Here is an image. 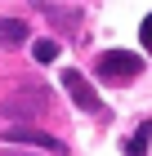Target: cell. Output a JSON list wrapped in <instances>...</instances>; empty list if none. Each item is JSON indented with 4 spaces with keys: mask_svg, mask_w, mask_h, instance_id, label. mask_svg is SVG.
<instances>
[{
    "mask_svg": "<svg viewBox=\"0 0 152 156\" xmlns=\"http://www.w3.org/2000/svg\"><path fill=\"white\" fill-rule=\"evenodd\" d=\"M5 143H27V147H40V152H54V156L67 152L63 138H54V134H45V129H27V125H9V129H5Z\"/></svg>",
    "mask_w": 152,
    "mask_h": 156,
    "instance_id": "obj_3",
    "label": "cell"
},
{
    "mask_svg": "<svg viewBox=\"0 0 152 156\" xmlns=\"http://www.w3.org/2000/svg\"><path fill=\"white\" fill-rule=\"evenodd\" d=\"M148 138H152V120H143L139 129L130 134V143H125V156H148Z\"/></svg>",
    "mask_w": 152,
    "mask_h": 156,
    "instance_id": "obj_6",
    "label": "cell"
},
{
    "mask_svg": "<svg viewBox=\"0 0 152 156\" xmlns=\"http://www.w3.org/2000/svg\"><path fill=\"white\" fill-rule=\"evenodd\" d=\"M139 72H143V58L130 54V49H107V54H98V76H103V80H134Z\"/></svg>",
    "mask_w": 152,
    "mask_h": 156,
    "instance_id": "obj_1",
    "label": "cell"
},
{
    "mask_svg": "<svg viewBox=\"0 0 152 156\" xmlns=\"http://www.w3.org/2000/svg\"><path fill=\"white\" fill-rule=\"evenodd\" d=\"M23 40H27V23H23V18H0V45H23Z\"/></svg>",
    "mask_w": 152,
    "mask_h": 156,
    "instance_id": "obj_5",
    "label": "cell"
},
{
    "mask_svg": "<svg viewBox=\"0 0 152 156\" xmlns=\"http://www.w3.org/2000/svg\"><path fill=\"white\" fill-rule=\"evenodd\" d=\"M49 112V89H23V94L5 98V116H45Z\"/></svg>",
    "mask_w": 152,
    "mask_h": 156,
    "instance_id": "obj_2",
    "label": "cell"
},
{
    "mask_svg": "<svg viewBox=\"0 0 152 156\" xmlns=\"http://www.w3.org/2000/svg\"><path fill=\"white\" fill-rule=\"evenodd\" d=\"M139 40H143V49H148V54H152V13H148V18H143V27H139Z\"/></svg>",
    "mask_w": 152,
    "mask_h": 156,
    "instance_id": "obj_8",
    "label": "cell"
},
{
    "mask_svg": "<svg viewBox=\"0 0 152 156\" xmlns=\"http://www.w3.org/2000/svg\"><path fill=\"white\" fill-rule=\"evenodd\" d=\"M32 58H36V62H54V58H58V40L40 36V40L32 45Z\"/></svg>",
    "mask_w": 152,
    "mask_h": 156,
    "instance_id": "obj_7",
    "label": "cell"
},
{
    "mask_svg": "<svg viewBox=\"0 0 152 156\" xmlns=\"http://www.w3.org/2000/svg\"><path fill=\"white\" fill-rule=\"evenodd\" d=\"M63 85H67V94H72V103H76V107H85V112H103V98L94 94V85L85 80L81 72H63Z\"/></svg>",
    "mask_w": 152,
    "mask_h": 156,
    "instance_id": "obj_4",
    "label": "cell"
}]
</instances>
